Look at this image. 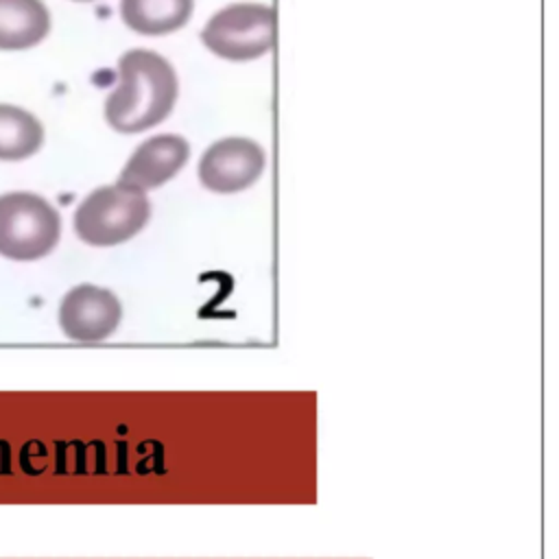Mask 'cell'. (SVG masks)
<instances>
[{
  "label": "cell",
  "instance_id": "obj_1",
  "mask_svg": "<svg viewBox=\"0 0 559 559\" xmlns=\"http://www.w3.org/2000/svg\"><path fill=\"white\" fill-rule=\"evenodd\" d=\"M118 85L105 100V120L120 133H140L159 124L175 107L177 74L157 52L127 50L118 59Z\"/></svg>",
  "mask_w": 559,
  "mask_h": 559
},
{
  "label": "cell",
  "instance_id": "obj_2",
  "mask_svg": "<svg viewBox=\"0 0 559 559\" xmlns=\"http://www.w3.org/2000/svg\"><path fill=\"white\" fill-rule=\"evenodd\" d=\"M151 216L144 190L111 183L92 190L74 212L76 236L92 247H114L142 231Z\"/></svg>",
  "mask_w": 559,
  "mask_h": 559
},
{
  "label": "cell",
  "instance_id": "obj_3",
  "mask_svg": "<svg viewBox=\"0 0 559 559\" xmlns=\"http://www.w3.org/2000/svg\"><path fill=\"white\" fill-rule=\"evenodd\" d=\"M61 236L59 212L39 194H0V255L31 262L48 255Z\"/></svg>",
  "mask_w": 559,
  "mask_h": 559
},
{
  "label": "cell",
  "instance_id": "obj_4",
  "mask_svg": "<svg viewBox=\"0 0 559 559\" xmlns=\"http://www.w3.org/2000/svg\"><path fill=\"white\" fill-rule=\"evenodd\" d=\"M275 15L269 4L236 2L216 11L201 31L210 52L229 61H249L273 46Z\"/></svg>",
  "mask_w": 559,
  "mask_h": 559
},
{
  "label": "cell",
  "instance_id": "obj_5",
  "mask_svg": "<svg viewBox=\"0 0 559 559\" xmlns=\"http://www.w3.org/2000/svg\"><path fill=\"white\" fill-rule=\"evenodd\" d=\"M266 166V153L249 138H223L210 144L199 159L203 188L218 194L240 192L255 183Z\"/></svg>",
  "mask_w": 559,
  "mask_h": 559
},
{
  "label": "cell",
  "instance_id": "obj_6",
  "mask_svg": "<svg viewBox=\"0 0 559 559\" xmlns=\"http://www.w3.org/2000/svg\"><path fill=\"white\" fill-rule=\"evenodd\" d=\"M122 319L118 297L94 284H79L59 304L61 332L72 341L94 343L111 336Z\"/></svg>",
  "mask_w": 559,
  "mask_h": 559
},
{
  "label": "cell",
  "instance_id": "obj_7",
  "mask_svg": "<svg viewBox=\"0 0 559 559\" xmlns=\"http://www.w3.org/2000/svg\"><path fill=\"white\" fill-rule=\"evenodd\" d=\"M190 146L181 135L162 133L144 140L124 164L118 183L151 190L173 179L188 162Z\"/></svg>",
  "mask_w": 559,
  "mask_h": 559
},
{
  "label": "cell",
  "instance_id": "obj_8",
  "mask_svg": "<svg viewBox=\"0 0 559 559\" xmlns=\"http://www.w3.org/2000/svg\"><path fill=\"white\" fill-rule=\"evenodd\" d=\"M50 31V13L41 0H0V50H26Z\"/></svg>",
  "mask_w": 559,
  "mask_h": 559
},
{
  "label": "cell",
  "instance_id": "obj_9",
  "mask_svg": "<svg viewBox=\"0 0 559 559\" xmlns=\"http://www.w3.org/2000/svg\"><path fill=\"white\" fill-rule=\"evenodd\" d=\"M194 0H120L122 22L140 35H166L181 28Z\"/></svg>",
  "mask_w": 559,
  "mask_h": 559
},
{
  "label": "cell",
  "instance_id": "obj_10",
  "mask_svg": "<svg viewBox=\"0 0 559 559\" xmlns=\"http://www.w3.org/2000/svg\"><path fill=\"white\" fill-rule=\"evenodd\" d=\"M44 142L41 122L26 109L0 103V159L20 162L39 151Z\"/></svg>",
  "mask_w": 559,
  "mask_h": 559
},
{
  "label": "cell",
  "instance_id": "obj_11",
  "mask_svg": "<svg viewBox=\"0 0 559 559\" xmlns=\"http://www.w3.org/2000/svg\"><path fill=\"white\" fill-rule=\"evenodd\" d=\"M76 2H92V0H76Z\"/></svg>",
  "mask_w": 559,
  "mask_h": 559
}]
</instances>
